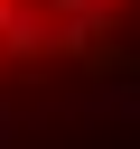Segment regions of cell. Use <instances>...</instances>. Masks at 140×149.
I'll use <instances>...</instances> for the list:
<instances>
[{
  "instance_id": "obj_1",
  "label": "cell",
  "mask_w": 140,
  "mask_h": 149,
  "mask_svg": "<svg viewBox=\"0 0 140 149\" xmlns=\"http://www.w3.org/2000/svg\"><path fill=\"white\" fill-rule=\"evenodd\" d=\"M0 19H9V0H0Z\"/></svg>"
},
{
  "instance_id": "obj_2",
  "label": "cell",
  "mask_w": 140,
  "mask_h": 149,
  "mask_svg": "<svg viewBox=\"0 0 140 149\" xmlns=\"http://www.w3.org/2000/svg\"><path fill=\"white\" fill-rule=\"evenodd\" d=\"M0 121H9V112H0Z\"/></svg>"
}]
</instances>
